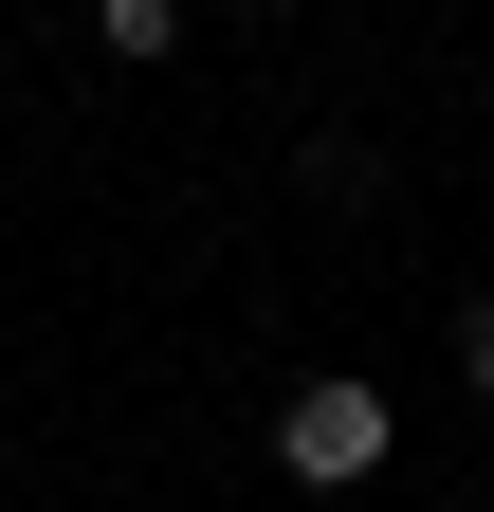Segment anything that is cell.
<instances>
[{"mask_svg": "<svg viewBox=\"0 0 494 512\" xmlns=\"http://www.w3.org/2000/svg\"><path fill=\"white\" fill-rule=\"evenodd\" d=\"M92 19H110V55H165V37H183V0H92Z\"/></svg>", "mask_w": 494, "mask_h": 512, "instance_id": "cell-2", "label": "cell"}, {"mask_svg": "<svg viewBox=\"0 0 494 512\" xmlns=\"http://www.w3.org/2000/svg\"><path fill=\"white\" fill-rule=\"evenodd\" d=\"M458 366H476V403H494V293H476V311H458Z\"/></svg>", "mask_w": 494, "mask_h": 512, "instance_id": "cell-3", "label": "cell"}, {"mask_svg": "<svg viewBox=\"0 0 494 512\" xmlns=\"http://www.w3.org/2000/svg\"><path fill=\"white\" fill-rule=\"evenodd\" d=\"M385 384H293V403H275V458L293 476H312V494H366V476H385Z\"/></svg>", "mask_w": 494, "mask_h": 512, "instance_id": "cell-1", "label": "cell"}, {"mask_svg": "<svg viewBox=\"0 0 494 512\" xmlns=\"http://www.w3.org/2000/svg\"><path fill=\"white\" fill-rule=\"evenodd\" d=\"M238 19H275V0H238Z\"/></svg>", "mask_w": 494, "mask_h": 512, "instance_id": "cell-4", "label": "cell"}]
</instances>
